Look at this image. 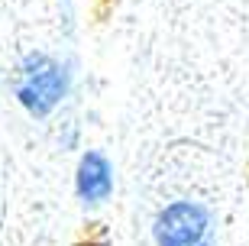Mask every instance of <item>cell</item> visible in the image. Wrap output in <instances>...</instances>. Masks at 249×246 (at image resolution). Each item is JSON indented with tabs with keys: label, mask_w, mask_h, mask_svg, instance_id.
Returning <instances> with one entry per match:
<instances>
[{
	"label": "cell",
	"mask_w": 249,
	"mask_h": 246,
	"mask_svg": "<svg viewBox=\"0 0 249 246\" xmlns=\"http://www.w3.org/2000/svg\"><path fill=\"white\" fill-rule=\"evenodd\" d=\"M65 88H68L65 68L42 52L26 55L23 65L17 68V78H13V91H17L19 104L33 117H46L49 110L65 97Z\"/></svg>",
	"instance_id": "1"
},
{
	"label": "cell",
	"mask_w": 249,
	"mask_h": 246,
	"mask_svg": "<svg viewBox=\"0 0 249 246\" xmlns=\"http://www.w3.org/2000/svg\"><path fill=\"white\" fill-rule=\"evenodd\" d=\"M156 243L159 246H213L211 214L194 201L168 204L156 220Z\"/></svg>",
	"instance_id": "2"
},
{
	"label": "cell",
	"mask_w": 249,
	"mask_h": 246,
	"mask_svg": "<svg viewBox=\"0 0 249 246\" xmlns=\"http://www.w3.org/2000/svg\"><path fill=\"white\" fill-rule=\"evenodd\" d=\"M113 191V172L104 152H88L78 165V198L84 204H101Z\"/></svg>",
	"instance_id": "3"
}]
</instances>
